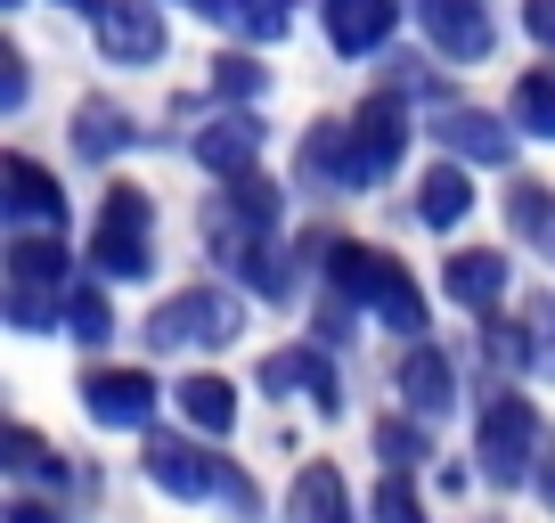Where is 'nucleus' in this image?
Returning a JSON list of instances; mask_svg holds the SVG:
<instances>
[{"instance_id": "f257e3e1", "label": "nucleus", "mask_w": 555, "mask_h": 523, "mask_svg": "<svg viewBox=\"0 0 555 523\" xmlns=\"http://www.w3.org/2000/svg\"><path fill=\"white\" fill-rule=\"evenodd\" d=\"M327 279H335V295H351L376 319H392V335H409V344L425 335V303H416V286H409L400 262L367 254V245H327Z\"/></svg>"}, {"instance_id": "f03ea898", "label": "nucleus", "mask_w": 555, "mask_h": 523, "mask_svg": "<svg viewBox=\"0 0 555 523\" xmlns=\"http://www.w3.org/2000/svg\"><path fill=\"white\" fill-rule=\"evenodd\" d=\"M237 295H221V286H189V295L156 303L147 311V344L156 352H189V344H229L237 335Z\"/></svg>"}, {"instance_id": "7ed1b4c3", "label": "nucleus", "mask_w": 555, "mask_h": 523, "mask_svg": "<svg viewBox=\"0 0 555 523\" xmlns=\"http://www.w3.org/2000/svg\"><path fill=\"white\" fill-rule=\"evenodd\" d=\"M474 458H482V474L490 483H522V474H539V409L531 401H490L482 409V442H474Z\"/></svg>"}, {"instance_id": "20e7f679", "label": "nucleus", "mask_w": 555, "mask_h": 523, "mask_svg": "<svg viewBox=\"0 0 555 523\" xmlns=\"http://www.w3.org/2000/svg\"><path fill=\"white\" fill-rule=\"evenodd\" d=\"M90 262H99V279H147V196L139 189H106Z\"/></svg>"}, {"instance_id": "39448f33", "label": "nucleus", "mask_w": 555, "mask_h": 523, "mask_svg": "<svg viewBox=\"0 0 555 523\" xmlns=\"http://www.w3.org/2000/svg\"><path fill=\"white\" fill-rule=\"evenodd\" d=\"M147 483L172 490V499H212V490H229V458H205L196 442L156 434L147 442Z\"/></svg>"}, {"instance_id": "423d86ee", "label": "nucleus", "mask_w": 555, "mask_h": 523, "mask_svg": "<svg viewBox=\"0 0 555 523\" xmlns=\"http://www.w3.org/2000/svg\"><path fill=\"white\" fill-rule=\"evenodd\" d=\"M82 409L99 425H147L156 418V377H139V368H90L82 377Z\"/></svg>"}, {"instance_id": "0eeeda50", "label": "nucleus", "mask_w": 555, "mask_h": 523, "mask_svg": "<svg viewBox=\"0 0 555 523\" xmlns=\"http://www.w3.org/2000/svg\"><path fill=\"white\" fill-rule=\"evenodd\" d=\"M99 50L122 58V66H147L164 50V9L156 0H106L99 9Z\"/></svg>"}, {"instance_id": "6e6552de", "label": "nucleus", "mask_w": 555, "mask_h": 523, "mask_svg": "<svg viewBox=\"0 0 555 523\" xmlns=\"http://www.w3.org/2000/svg\"><path fill=\"white\" fill-rule=\"evenodd\" d=\"M0 189H9V221L17 229H66V196H57V180L41 173L34 156L0 164Z\"/></svg>"}, {"instance_id": "1a4fd4ad", "label": "nucleus", "mask_w": 555, "mask_h": 523, "mask_svg": "<svg viewBox=\"0 0 555 523\" xmlns=\"http://www.w3.org/2000/svg\"><path fill=\"white\" fill-rule=\"evenodd\" d=\"M302 180H311V189H367V164H360L351 123H319L311 140H302Z\"/></svg>"}, {"instance_id": "9d476101", "label": "nucleus", "mask_w": 555, "mask_h": 523, "mask_svg": "<svg viewBox=\"0 0 555 523\" xmlns=\"http://www.w3.org/2000/svg\"><path fill=\"white\" fill-rule=\"evenodd\" d=\"M441 286H450V303H466V311H499L506 295V254H490V245H466V254L441 262Z\"/></svg>"}, {"instance_id": "9b49d317", "label": "nucleus", "mask_w": 555, "mask_h": 523, "mask_svg": "<svg viewBox=\"0 0 555 523\" xmlns=\"http://www.w3.org/2000/svg\"><path fill=\"white\" fill-rule=\"evenodd\" d=\"M400 401H409V418H441V409L457 401V368H450V352L409 344V360H400Z\"/></svg>"}, {"instance_id": "f8f14e48", "label": "nucleus", "mask_w": 555, "mask_h": 523, "mask_svg": "<svg viewBox=\"0 0 555 523\" xmlns=\"http://www.w3.org/2000/svg\"><path fill=\"white\" fill-rule=\"evenodd\" d=\"M400 25V0H327V41L344 58H367L376 41H392Z\"/></svg>"}, {"instance_id": "ddd939ff", "label": "nucleus", "mask_w": 555, "mask_h": 523, "mask_svg": "<svg viewBox=\"0 0 555 523\" xmlns=\"http://www.w3.org/2000/svg\"><path fill=\"white\" fill-rule=\"evenodd\" d=\"M351 140H360L367 180H384L400 164V148H409V115H400V99H367L360 115H351Z\"/></svg>"}, {"instance_id": "4468645a", "label": "nucleus", "mask_w": 555, "mask_h": 523, "mask_svg": "<svg viewBox=\"0 0 555 523\" xmlns=\"http://www.w3.org/2000/svg\"><path fill=\"white\" fill-rule=\"evenodd\" d=\"M434 131H441V148H450V156H466V164H506V156H515L506 123H499V115H482V106H450Z\"/></svg>"}, {"instance_id": "2eb2a0df", "label": "nucleus", "mask_w": 555, "mask_h": 523, "mask_svg": "<svg viewBox=\"0 0 555 523\" xmlns=\"http://www.w3.org/2000/svg\"><path fill=\"white\" fill-rule=\"evenodd\" d=\"M196 164H205L212 180H237V173H254V164H261V131H254L245 115L205 123V131H196Z\"/></svg>"}, {"instance_id": "dca6fc26", "label": "nucleus", "mask_w": 555, "mask_h": 523, "mask_svg": "<svg viewBox=\"0 0 555 523\" xmlns=\"http://www.w3.org/2000/svg\"><path fill=\"white\" fill-rule=\"evenodd\" d=\"M286 523H351V490L335 467H302L286 490Z\"/></svg>"}, {"instance_id": "f3484780", "label": "nucleus", "mask_w": 555, "mask_h": 523, "mask_svg": "<svg viewBox=\"0 0 555 523\" xmlns=\"http://www.w3.org/2000/svg\"><path fill=\"white\" fill-rule=\"evenodd\" d=\"M425 25H434V41L450 58H482L490 50V17L474 0H425Z\"/></svg>"}, {"instance_id": "a211bd4d", "label": "nucleus", "mask_w": 555, "mask_h": 523, "mask_svg": "<svg viewBox=\"0 0 555 523\" xmlns=\"http://www.w3.org/2000/svg\"><path fill=\"white\" fill-rule=\"evenodd\" d=\"M416 213H425V221L434 229H457L474 213V180H466V164H434V173H425V189H416Z\"/></svg>"}, {"instance_id": "6ab92c4d", "label": "nucleus", "mask_w": 555, "mask_h": 523, "mask_svg": "<svg viewBox=\"0 0 555 523\" xmlns=\"http://www.w3.org/2000/svg\"><path fill=\"white\" fill-rule=\"evenodd\" d=\"M172 401H180V418H189V434H229V425H237V393H229L221 377H189Z\"/></svg>"}, {"instance_id": "aec40b11", "label": "nucleus", "mask_w": 555, "mask_h": 523, "mask_svg": "<svg viewBox=\"0 0 555 523\" xmlns=\"http://www.w3.org/2000/svg\"><path fill=\"white\" fill-rule=\"evenodd\" d=\"M286 384H311V401L335 418V368L319 360V352H278V360H261V393H286Z\"/></svg>"}, {"instance_id": "412c9836", "label": "nucleus", "mask_w": 555, "mask_h": 523, "mask_svg": "<svg viewBox=\"0 0 555 523\" xmlns=\"http://www.w3.org/2000/svg\"><path fill=\"white\" fill-rule=\"evenodd\" d=\"M122 140H131L122 106H106V99H82V131H74V148H82V156H115Z\"/></svg>"}, {"instance_id": "4be33fe9", "label": "nucleus", "mask_w": 555, "mask_h": 523, "mask_svg": "<svg viewBox=\"0 0 555 523\" xmlns=\"http://www.w3.org/2000/svg\"><path fill=\"white\" fill-rule=\"evenodd\" d=\"M515 123L531 140H555V74H522L515 82Z\"/></svg>"}, {"instance_id": "5701e85b", "label": "nucleus", "mask_w": 555, "mask_h": 523, "mask_svg": "<svg viewBox=\"0 0 555 523\" xmlns=\"http://www.w3.org/2000/svg\"><path fill=\"white\" fill-rule=\"evenodd\" d=\"M66 328H74V344H106L115 335V311H106L99 286H74L66 295Z\"/></svg>"}, {"instance_id": "b1692460", "label": "nucleus", "mask_w": 555, "mask_h": 523, "mask_svg": "<svg viewBox=\"0 0 555 523\" xmlns=\"http://www.w3.org/2000/svg\"><path fill=\"white\" fill-rule=\"evenodd\" d=\"M221 25H237L254 41H278L286 34V0H221Z\"/></svg>"}, {"instance_id": "393cba45", "label": "nucleus", "mask_w": 555, "mask_h": 523, "mask_svg": "<svg viewBox=\"0 0 555 523\" xmlns=\"http://www.w3.org/2000/svg\"><path fill=\"white\" fill-rule=\"evenodd\" d=\"M506 221H515V238H547V221H555V189L522 180V189L506 196Z\"/></svg>"}, {"instance_id": "a878e982", "label": "nucleus", "mask_w": 555, "mask_h": 523, "mask_svg": "<svg viewBox=\"0 0 555 523\" xmlns=\"http://www.w3.org/2000/svg\"><path fill=\"white\" fill-rule=\"evenodd\" d=\"M376 523H425V507H416L409 467H384V483H376Z\"/></svg>"}, {"instance_id": "bb28decb", "label": "nucleus", "mask_w": 555, "mask_h": 523, "mask_svg": "<svg viewBox=\"0 0 555 523\" xmlns=\"http://www.w3.org/2000/svg\"><path fill=\"white\" fill-rule=\"evenodd\" d=\"M376 450H384V467H416V450H425V434H416L409 418H384V425H376Z\"/></svg>"}, {"instance_id": "cd10ccee", "label": "nucleus", "mask_w": 555, "mask_h": 523, "mask_svg": "<svg viewBox=\"0 0 555 523\" xmlns=\"http://www.w3.org/2000/svg\"><path fill=\"white\" fill-rule=\"evenodd\" d=\"M212 82H221V99H254V90H261V66H254V58H221V74H212Z\"/></svg>"}, {"instance_id": "c85d7f7f", "label": "nucleus", "mask_w": 555, "mask_h": 523, "mask_svg": "<svg viewBox=\"0 0 555 523\" xmlns=\"http://www.w3.org/2000/svg\"><path fill=\"white\" fill-rule=\"evenodd\" d=\"M522 25H531V41L555 50V0H522Z\"/></svg>"}, {"instance_id": "c756f323", "label": "nucleus", "mask_w": 555, "mask_h": 523, "mask_svg": "<svg viewBox=\"0 0 555 523\" xmlns=\"http://www.w3.org/2000/svg\"><path fill=\"white\" fill-rule=\"evenodd\" d=\"M9 467H17V474H34V467H41V442L25 434V425H17V434H9Z\"/></svg>"}, {"instance_id": "7c9ffc66", "label": "nucleus", "mask_w": 555, "mask_h": 523, "mask_svg": "<svg viewBox=\"0 0 555 523\" xmlns=\"http://www.w3.org/2000/svg\"><path fill=\"white\" fill-rule=\"evenodd\" d=\"M9 523H57V515H50V507H34V499H17V507H9Z\"/></svg>"}, {"instance_id": "2f4dec72", "label": "nucleus", "mask_w": 555, "mask_h": 523, "mask_svg": "<svg viewBox=\"0 0 555 523\" xmlns=\"http://www.w3.org/2000/svg\"><path fill=\"white\" fill-rule=\"evenodd\" d=\"M531 483H539V490L555 499V458H539V474H531Z\"/></svg>"}, {"instance_id": "473e14b6", "label": "nucleus", "mask_w": 555, "mask_h": 523, "mask_svg": "<svg viewBox=\"0 0 555 523\" xmlns=\"http://www.w3.org/2000/svg\"><path fill=\"white\" fill-rule=\"evenodd\" d=\"M57 9H82V17H99V9H106V0H57Z\"/></svg>"}, {"instance_id": "72a5a7b5", "label": "nucleus", "mask_w": 555, "mask_h": 523, "mask_svg": "<svg viewBox=\"0 0 555 523\" xmlns=\"http://www.w3.org/2000/svg\"><path fill=\"white\" fill-rule=\"evenodd\" d=\"M539 245H547V262H555V221H547V238H539Z\"/></svg>"}]
</instances>
